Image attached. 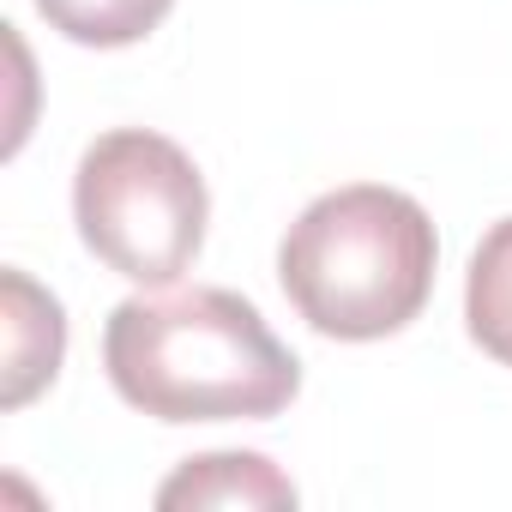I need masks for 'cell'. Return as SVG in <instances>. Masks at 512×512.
<instances>
[{
	"label": "cell",
	"mask_w": 512,
	"mask_h": 512,
	"mask_svg": "<svg viewBox=\"0 0 512 512\" xmlns=\"http://www.w3.org/2000/svg\"><path fill=\"white\" fill-rule=\"evenodd\" d=\"M109 386L157 422H266L302 392V362L235 290L133 296L103 326Z\"/></svg>",
	"instance_id": "obj_1"
},
{
	"label": "cell",
	"mask_w": 512,
	"mask_h": 512,
	"mask_svg": "<svg viewBox=\"0 0 512 512\" xmlns=\"http://www.w3.org/2000/svg\"><path fill=\"white\" fill-rule=\"evenodd\" d=\"M440 241L428 211L380 181L320 193L278 247V284L290 308L344 344L404 332L434 296Z\"/></svg>",
	"instance_id": "obj_2"
},
{
	"label": "cell",
	"mask_w": 512,
	"mask_h": 512,
	"mask_svg": "<svg viewBox=\"0 0 512 512\" xmlns=\"http://www.w3.org/2000/svg\"><path fill=\"white\" fill-rule=\"evenodd\" d=\"M73 217H79V241L109 272L163 290L199 260L211 199H205V175L175 139L151 127H115L91 139L79 157Z\"/></svg>",
	"instance_id": "obj_3"
},
{
	"label": "cell",
	"mask_w": 512,
	"mask_h": 512,
	"mask_svg": "<svg viewBox=\"0 0 512 512\" xmlns=\"http://www.w3.org/2000/svg\"><path fill=\"white\" fill-rule=\"evenodd\" d=\"M0 296H7V368H0V404L19 410L31 404L67 356V320L49 290H37L25 272H0Z\"/></svg>",
	"instance_id": "obj_4"
},
{
	"label": "cell",
	"mask_w": 512,
	"mask_h": 512,
	"mask_svg": "<svg viewBox=\"0 0 512 512\" xmlns=\"http://www.w3.org/2000/svg\"><path fill=\"white\" fill-rule=\"evenodd\" d=\"M157 506H296V482L260 452H205L157 488Z\"/></svg>",
	"instance_id": "obj_5"
},
{
	"label": "cell",
	"mask_w": 512,
	"mask_h": 512,
	"mask_svg": "<svg viewBox=\"0 0 512 512\" xmlns=\"http://www.w3.org/2000/svg\"><path fill=\"white\" fill-rule=\"evenodd\" d=\"M464 326L470 338L512 368V217H500L476 253H470V278H464Z\"/></svg>",
	"instance_id": "obj_6"
},
{
	"label": "cell",
	"mask_w": 512,
	"mask_h": 512,
	"mask_svg": "<svg viewBox=\"0 0 512 512\" xmlns=\"http://www.w3.org/2000/svg\"><path fill=\"white\" fill-rule=\"evenodd\" d=\"M175 0H37V13L85 49H127L145 43L163 19H169Z\"/></svg>",
	"instance_id": "obj_7"
}]
</instances>
